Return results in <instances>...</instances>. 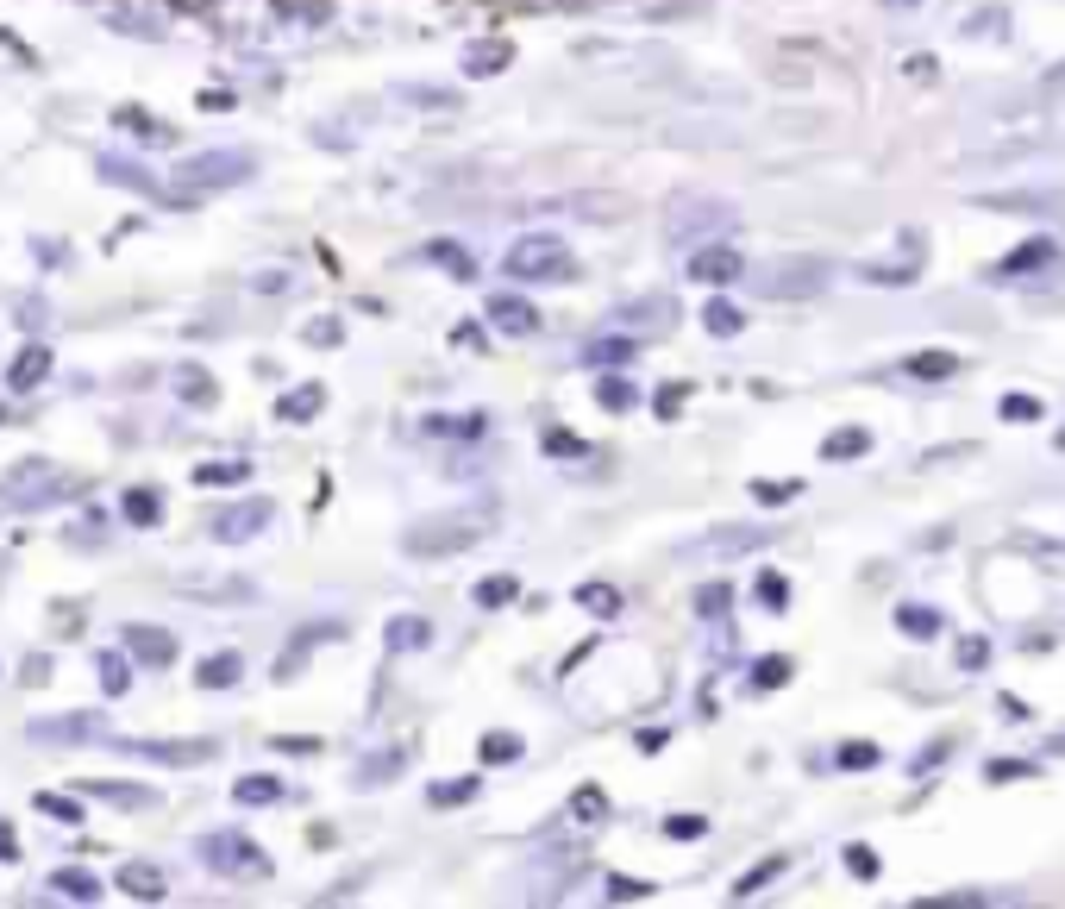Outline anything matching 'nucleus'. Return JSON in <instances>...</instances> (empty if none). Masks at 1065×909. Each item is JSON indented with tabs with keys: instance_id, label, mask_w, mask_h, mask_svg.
<instances>
[{
	"instance_id": "f257e3e1",
	"label": "nucleus",
	"mask_w": 1065,
	"mask_h": 909,
	"mask_svg": "<svg viewBox=\"0 0 1065 909\" xmlns=\"http://www.w3.org/2000/svg\"><path fill=\"white\" fill-rule=\"evenodd\" d=\"M489 521H495V508L489 502H477V508H464V515H426V521H414L408 533H401V552L408 558H445V552H470L489 533Z\"/></svg>"
},
{
	"instance_id": "f03ea898",
	"label": "nucleus",
	"mask_w": 1065,
	"mask_h": 909,
	"mask_svg": "<svg viewBox=\"0 0 1065 909\" xmlns=\"http://www.w3.org/2000/svg\"><path fill=\"white\" fill-rule=\"evenodd\" d=\"M571 245L558 239V232H520V239L502 251V276L508 283H558V276H571Z\"/></svg>"
},
{
	"instance_id": "7ed1b4c3",
	"label": "nucleus",
	"mask_w": 1065,
	"mask_h": 909,
	"mask_svg": "<svg viewBox=\"0 0 1065 909\" xmlns=\"http://www.w3.org/2000/svg\"><path fill=\"white\" fill-rule=\"evenodd\" d=\"M195 859L207 872H220V878H270V853L251 841V834L239 828H213L195 841Z\"/></svg>"
},
{
	"instance_id": "20e7f679",
	"label": "nucleus",
	"mask_w": 1065,
	"mask_h": 909,
	"mask_svg": "<svg viewBox=\"0 0 1065 909\" xmlns=\"http://www.w3.org/2000/svg\"><path fill=\"white\" fill-rule=\"evenodd\" d=\"M251 170H257L251 151H201V157H182V163H176V189H188V195H220V189H239Z\"/></svg>"
},
{
	"instance_id": "39448f33",
	"label": "nucleus",
	"mask_w": 1065,
	"mask_h": 909,
	"mask_svg": "<svg viewBox=\"0 0 1065 909\" xmlns=\"http://www.w3.org/2000/svg\"><path fill=\"white\" fill-rule=\"evenodd\" d=\"M107 715L101 709H63V715H38L26 721L32 747H107Z\"/></svg>"
},
{
	"instance_id": "423d86ee",
	"label": "nucleus",
	"mask_w": 1065,
	"mask_h": 909,
	"mask_svg": "<svg viewBox=\"0 0 1065 909\" xmlns=\"http://www.w3.org/2000/svg\"><path fill=\"white\" fill-rule=\"evenodd\" d=\"M270 515H276L270 496H245V502H232V508H213V515H207V540L245 546V540H257V533L270 527Z\"/></svg>"
},
{
	"instance_id": "0eeeda50",
	"label": "nucleus",
	"mask_w": 1065,
	"mask_h": 909,
	"mask_svg": "<svg viewBox=\"0 0 1065 909\" xmlns=\"http://www.w3.org/2000/svg\"><path fill=\"white\" fill-rule=\"evenodd\" d=\"M107 747H120L132 759H151V765H207V759H220V740H120V734H107Z\"/></svg>"
},
{
	"instance_id": "6e6552de",
	"label": "nucleus",
	"mask_w": 1065,
	"mask_h": 909,
	"mask_svg": "<svg viewBox=\"0 0 1065 909\" xmlns=\"http://www.w3.org/2000/svg\"><path fill=\"white\" fill-rule=\"evenodd\" d=\"M690 226H733V207H721V201H702V195H677L671 201V239L683 245L690 239Z\"/></svg>"
},
{
	"instance_id": "1a4fd4ad",
	"label": "nucleus",
	"mask_w": 1065,
	"mask_h": 909,
	"mask_svg": "<svg viewBox=\"0 0 1065 909\" xmlns=\"http://www.w3.org/2000/svg\"><path fill=\"white\" fill-rule=\"evenodd\" d=\"M740 251L733 245H702L690 251V283H708V289H727V283H740Z\"/></svg>"
},
{
	"instance_id": "9d476101",
	"label": "nucleus",
	"mask_w": 1065,
	"mask_h": 909,
	"mask_svg": "<svg viewBox=\"0 0 1065 909\" xmlns=\"http://www.w3.org/2000/svg\"><path fill=\"white\" fill-rule=\"evenodd\" d=\"M113 891H126L132 903H163L170 897V878H163V866H151V859H126V866L113 872Z\"/></svg>"
},
{
	"instance_id": "9b49d317",
	"label": "nucleus",
	"mask_w": 1065,
	"mask_h": 909,
	"mask_svg": "<svg viewBox=\"0 0 1065 909\" xmlns=\"http://www.w3.org/2000/svg\"><path fill=\"white\" fill-rule=\"evenodd\" d=\"M126 652L138 665H157L163 671V665H176V634H170V627H151V621H132L126 627Z\"/></svg>"
},
{
	"instance_id": "f8f14e48",
	"label": "nucleus",
	"mask_w": 1065,
	"mask_h": 909,
	"mask_svg": "<svg viewBox=\"0 0 1065 909\" xmlns=\"http://www.w3.org/2000/svg\"><path fill=\"white\" fill-rule=\"evenodd\" d=\"M827 283V264L821 258H784L771 264V295H815Z\"/></svg>"
},
{
	"instance_id": "ddd939ff",
	"label": "nucleus",
	"mask_w": 1065,
	"mask_h": 909,
	"mask_svg": "<svg viewBox=\"0 0 1065 909\" xmlns=\"http://www.w3.org/2000/svg\"><path fill=\"white\" fill-rule=\"evenodd\" d=\"M489 320L502 326L508 339H533V333H539V308H533L527 295H514V289H508V295H489Z\"/></svg>"
},
{
	"instance_id": "4468645a",
	"label": "nucleus",
	"mask_w": 1065,
	"mask_h": 909,
	"mask_svg": "<svg viewBox=\"0 0 1065 909\" xmlns=\"http://www.w3.org/2000/svg\"><path fill=\"white\" fill-rule=\"evenodd\" d=\"M51 364H57V352H51L44 339H32L26 352H19V358L7 364V389H13V395H32L44 377H51Z\"/></svg>"
},
{
	"instance_id": "2eb2a0df",
	"label": "nucleus",
	"mask_w": 1065,
	"mask_h": 909,
	"mask_svg": "<svg viewBox=\"0 0 1065 909\" xmlns=\"http://www.w3.org/2000/svg\"><path fill=\"white\" fill-rule=\"evenodd\" d=\"M82 797H101V803H113V809H151L157 803V790H145V784H126V778H88V784H76Z\"/></svg>"
},
{
	"instance_id": "dca6fc26",
	"label": "nucleus",
	"mask_w": 1065,
	"mask_h": 909,
	"mask_svg": "<svg viewBox=\"0 0 1065 909\" xmlns=\"http://www.w3.org/2000/svg\"><path fill=\"white\" fill-rule=\"evenodd\" d=\"M51 891L69 897V903H101V897H107V884L94 878V872H82V866H57V872H51Z\"/></svg>"
},
{
	"instance_id": "f3484780",
	"label": "nucleus",
	"mask_w": 1065,
	"mask_h": 909,
	"mask_svg": "<svg viewBox=\"0 0 1065 909\" xmlns=\"http://www.w3.org/2000/svg\"><path fill=\"white\" fill-rule=\"evenodd\" d=\"M383 640H389V652H426V646H433V621H426V615H395L383 627Z\"/></svg>"
},
{
	"instance_id": "a211bd4d",
	"label": "nucleus",
	"mask_w": 1065,
	"mask_h": 909,
	"mask_svg": "<svg viewBox=\"0 0 1065 909\" xmlns=\"http://www.w3.org/2000/svg\"><path fill=\"white\" fill-rule=\"evenodd\" d=\"M614 320L621 326H658V333H665V326L677 320V308L665 295H639V301H627V308H614Z\"/></svg>"
},
{
	"instance_id": "6ab92c4d",
	"label": "nucleus",
	"mask_w": 1065,
	"mask_h": 909,
	"mask_svg": "<svg viewBox=\"0 0 1065 909\" xmlns=\"http://www.w3.org/2000/svg\"><path fill=\"white\" fill-rule=\"evenodd\" d=\"M239 678H245V659H239V652H213V659H201V671H195L201 690H232Z\"/></svg>"
},
{
	"instance_id": "aec40b11",
	"label": "nucleus",
	"mask_w": 1065,
	"mask_h": 909,
	"mask_svg": "<svg viewBox=\"0 0 1065 909\" xmlns=\"http://www.w3.org/2000/svg\"><path fill=\"white\" fill-rule=\"evenodd\" d=\"M320 408H326V389H320V383H301V389H289V395L276 402L282 421H314Z\"/></svg>"
},
{
	"instance_id": "412c9836",
	"label": "nucleus",
	"mask_w": 1065,
	"mask_h": 909,
	"mask_svg": "<svg viewBox=\"0 0 1065 909\" xmlns=\"http://www.w3.org/2000/svg\"><path fill=\"white\" fill-rule=\"evenodd\" d=\"M232 797H239L245 809H264V803H282V778H270V772H245L239 784H232Z\"/></svg>"
},
{
	"instance_id": "4be33fe9",
	"label": "nucleus",
	"mask_w": 1065,
	"mask_h": 909,
	"mask_svg": "<svg viewBox=\"0 0 1065 909\" xmlns=\"http://www.w3.org/2000/svg\"><path fill=\"white\" fill-rule=\"evenodd\" d=\"M120 508H126L132 527H157V521H163V496H157V489H145V483H132Z\"/></svg>"
},
{
	"instance_id": "5701e85b",
	"label": "nucleus",
	"mask_w": 1065,
	"mask_h": 909,
	"mask_svg": "<svg viewBox=\"0 0 1065 909\" xmlns=\"http://www.w3.org/2000/svg\"><path fill=\"white\" fill-rule=\"evenodd\" d=\"M702 326H708V333H715V339H733V333H740V326H746V314L733 308L727 295H715V301H708V308H702Z\"/></svg>"
},
{
	"instance_id": "b1692460",
	"label": "nucleus",
	"mask_w": 1065,
	"mask_h": 909,
	"mask_svg": "<svg viewBox=\"0 0 1065 909\" xmlns=\"http://www.w3.org/2000/svg\"><path fill=\"white\" fill-rule=\"evenodd\" d=\"M470 596H477V609H508V602L520 596V577H508V571H495V577H483V584H477V590H470Z\"/></svg>"
},
{
	"instance_id": "393cba45",
	"label": "nucleus",
	"mask_w": 1065,
	"mask_h": 909,
	"mask_svg": "<svg viewBox=\"0 0 1065 909\" xmlns=\"http://www.w3.org/2000/svg\"><path fill=\"white\" fill-rule=\"evenodd\" d=\"M176 395H182L188 408H207V402H213V377H207V370H195V364H182V370H176Z\"/></svg>"
},
{
	"instance_id": "a878e982",
	"label": "nucleus",
	"mask_w": 1065,
	"mask_h": 909,
	"mask_svg": "<svg viewBox=\"0 0 1065 909\" xmlns=\"http://www.w3.org/2000/svg\"><path fill=\"white\" fill-rule=\"evenodd\" d=\"M865 452H871L865 427H840V433H827V446H821V458H865Z\"/></svg>"
},
{
	"instance_id": "bb28decb",
	"label": "nucleus",
	"mask_w": 1065,
	"mask_h": 909,
	"mask_svg": "<svg viewBox=\"0 0 1065 909\" xmlns=\"http://www.w3.org/2000/svg\"><path fill=\"white\" fill-rule=\"evenodd\" d=\"M477 790H483L477 778H439L433 790H426V803H433V809H452V803H470Z\"/></svg>"
},
{
	"instance_id": "cd10ccee",
	"label": "nucleus",
	"mask_w": 1065,
	"mask_h": 909,
	"mask_svg": "<svg viewBox=\"0 0 1065 909\" xmlns=\"http://www.w3.org/2000/svg\"><path fill=\"white\" fill-rule=\"evenodd\" d=\"M602 897L608 903H639V897H652V884L646 878H627V872H608L602 878Z\"/></svg>"
},
{
	"instance_id": "c85d7f7f",
	"label": "nucleus",
	"mask_w": 1065,
	"mask_h": 909,
	"mask_svg": "<svg viewBox=\"0 0 1065 909\" xmlns=\"http://www.w3.org/2000/svg\"><path fill=\"white\" fill-rule=\"evenodd\" d=\"M596 402H602L608 414H627V408L639 402V395H633V383H627V377H602V383H596Z\"/></svg>"
},
{
	"instance_id": "c756f323",
	"label": "nucleus",
	"mask_w": 1065,
	"mask_h": 909,
	"mask_svg": "<svg viewBox=\"0 0 1065 909\" xmlns=\"http://www.w3.org/2000/svg\"><path fill=\"white\" fill-rule=\"evenodd\" d=\"M508 44H477V51L464 57V76H489V69H508Z\"/></svg>"
},
{
	"instance_id": "7c9ffc66",
	"label": "nucleus",
	"mask_w": 1065,
	"mask_h": 909,
	"mask_svg": "<svg viewBox=\"0 0 1065 909\" xmlns=\"http://www.w3.org/2000/svg\"><path fill=\"white\" fill-rule=\"evenodd\" d=\"M94 671H101V690H107V696H126V678H132V665L120 659V652H101V659H94Z\"/></svg>"
},
{
	"instance_id": "2f4dec72",
	"label": "nucleus",
	"mask_w": 1065,
	"mask_h": 909,
	"mask_svg": "<svg viewBox=\"0 0 1065 909\" xmlns=\"http://www.w3.org/2000/svg\"><path fill=\"white\" fill-rule=\"evenodd\" d=\"M245 477H251V464H245V458H232V464H201V471H195V483H201V489H220V483H245Z\"/></svg>"
},
{
	"instance_id": "473e14b6",
	"label": "nucleus",
	"mask_w": 1065,
	"mask_h": 909,
	"mask_svg": "<svg viewBox=\"0 0 1065 909\" xmlns=\"http://www.w3.org/2000/svg\"><path fill=\"white\" fill-rule=\"evenodd\" d=\"M583 358H589V364H627V358H633V339H627V333H608V339L589 345Z\"/></svg>"
},
{
	"instance_id": "72a5a7b5",
	"label": "nucleus",
	"mask_w": 1065,
	"mask_h": 909,
	"mask_svg": "<svg viewBox=\"0 0 1065 909\" xmlns=\"http://www.w3.org/2000/svg\"><path fill=\"white\" fill-rule=\"evenodd\" d=\"M307 345H320V352H333V345H345V320H339V314H320V320H307Z\"/></svg>"
},
{
	"instance_id": "f704fd0d",
	"label": "nucleus",
	"mask_w": 1065,
	"mask_h": 909,
	"mask_svg": "<svg viewBox=\"0 0 1065 909\" xmlns=\"http://www.w3.org/2000/svg\"><path fill=\"white\" fill-rule=\"evenodd\" d=\"M101 176H107V182H126V189H138V195L151 189V176L138 170V163H126V157H101Z\"/></svg>"
},
{
	"instance_id": "c9c22d12",
	"label": "nucleus",
	"mask_w": 1065,
	"mask_h": 909,
	"mask_svg": "<svg viewBox=\"0 0 1065 909\" xmlns=\"http://www.w3.org/2000/svg\"><path fill=\"white\" fill-rule=\"evenodd\" d=\"M520 753H527V747H520V734H483V759L489 765H514Z\"/></svg>"
},
{
	"instance_id": "e433bc0d",
	"label": "nucleus",
	"mask_w": 1065,
	"mask_h": 909,
	"mask_svg": "<svg viewBox=\"0 0 1065 909\" xmlns=\"http://www.w3.org/2000/svg\"><path fill=\"white\" fill-rule=\"evenodd\" d=\"M796 489H802V483H790V477H784V483H777V477H759V483H752V496H759L765 508H784V502H796Z\"/></svg>"
},
{
	"instance_id": "4c0bfd02",
	"label": "nucleus",
	"mask_w": 1065,
	"mask_h": 909,
	"mask_svg": "<svg viewBox=\"0 0 1065 909\" xmlns=\"http://www.w3.org/2000/svg\"><path fill=\"white\" fill-rule=\"evenodd\" d=\"M546 452H552V458H583L589 446H583V433H571V427H552V433H546Z\"/></svg>"
},
{
	"instance_id": "58836bf2",
	"label": "nucleus",
	"mask_w": 1065,
	"mask_h": 909,
	"mask_svg": "<svg viewBox=\"0 0 1065 909\" xmlns=\"http://www.w3.org/2000/svg\"><path fill=\"white\" fill-rule=\"evenodd\" d=\"M777 872H784V859H765V866H752L740 884H733V897H759V884H771Z\"/></svg>"
},
{
	"instance_id": "ea45409f",
	"label": "nucleus",
	"mask_w": 1065,
	"mask_h": 909,
	"mask_svg": "<svg viewBox=\"0 0 1065 909\" xmlns=\"http://www.w3.org/2000/svg\"><path fill=\"white\" fill-rule=\"evenodd\" d=\"M909 377H953V358H946V352H915L909 358Z\"/></svg>"
},
{
	"instance_id": "a19ab883",
	"label": "nucleus",
	"mask_w": 1065,
	"mask_h": 909,
	"mask_svg": "<svg viewBox=\"0 0 1065 909\" xmlns=\"http://www.w3.org/2000/svg\"><path fill=\"white\" fill-rule=\"evenodd\" d=\"M571 815H577V822H602V815H608V797H602V790H577V797H571Z\"/></svg>"
},
{
	"instance_id": "79ce46f5",
	"label": "nucleus",
	"mask_w": 1065,
	"mask_h": 909,
	"mask_svg": "<svg viewBox=\"0 0 1065 909\" xmlns=\"http://www.w3.org/2000/svg\"><path fill=\"white\" fill-rule=\"evenodd\" d=\"M896 621H903L909 634H928V640L940 634V615H934V609H915V602H909V609H896Z\"/></svg>"
},
{
	"instance_id": "37998d69",
	"label": "nucleus",
	"mask_w": 1065,
	"mask_h": 909,
	"mask_svg": "<svg viewBox=\"0 0 1065 909\" xmlns=\"http://www.w3.org/2000/svg\"><path fill=\"white\" fill-rule=\"evenodd\" d=\"M784 678H790V659H759V665H752V690H771Z\"/></svg>"
},
{
	"instance_id": "c03bdc74",
	"label": "nucleus",
	"mask_w": 1065,
	"mask_h": 909,
	"mask_svg": "<svg viewBox=\"0 0 1065 909\" xmlns=\"http://www.w3.org/2000/svg\"><path fill=\"white\" fill-rule=\"evenodd\" d=\"M759 602H765V609H790V584H784L777 571H765V577H759Z\"/></svg>"
},
{
	"instance_id": "a18cd8bd",
	"label": "nucleus",
	"mask_w": 1065,
	"mask_h": 909,
	"mask_svg": "<svg viewBox=\"0 0 1065 909\" xmlns=\"http://www.w3.org/2000/svg\"><path fill=\"white\" fill-rule=\"evenodd\" d=\"M401 101H414V107H458V95H439V88H426V82L401 88Z\"/></svg>"
},
{
	"instance_id": "49530a36",
	"label": "nucleus",
	"mask_w": 1065,
	"mask_h": 909,
	"mask_svg": "<svg viewBox=\"0 0 1065 909\" xmlns=\"http://www.w3.org/2000/svg\"><path fill=\"white\" fill-rule=\"evenodd\" d=\"M665 834H671V841H696V834H708V822H702V815H671Z\"/></svg>"
},
{
	"instance_id": "de8ad7c7",
	"label": "nucleus",
	"mask_w": 1065,
	"mask_h": 909,
	"mask_svg": "<svg viewBox=\"0 0 1065 909\" xmlns=\"http://www.w3.org/2000/svg\"><path fill=\"white\" fill-rule=\"evenodd\" d=\"M1003 421H1040V402H1034V395H1009V402H1003Z\"/></svg>"
},
{
	"instance_id": "09e8293b",
	"label": "nucleus",
	"mask_w": 1065,
	"mask_h": 909,
	"mask_svg": "<svg viewBox=\"0 0 1065 909\" xmlns=\"http://www.w3.org/2000/svg\"><path fill=\"white\" fill-rule=\"evenodd\" d=\"M1047 258H1053V245L1040 239V245H1022V251H1015V258H1009L1003 270H1028V264H1047Z\"/></svg>"
},
{
	"instance_id": "8fccbe9b",
	"label": "nucleus",
	"mask_w": 1065,
	"mask_h": 909,
	"mask_svg": "<svg viewBox=\"0 0 1065 909\" xmlns=\"http://www.w3.org/2000/svg\"><path fill=\"white\" fill-rule=\"evenodd\" d=\"M583 602H589V609H602V615H614V609H621V596H614L608 584H583Z\"/></svg>"
},
{
	"instance_id": "3c124183",
	"label": "nucleus",
	"mask_w": 1065,
	"mask_h": 909,
	"mask_svg": "<svg viewBox=\"0 0 1065 909\" xmlns=\"http://www.w3.org/2000/svg\"><path fill=\"white\" fill-rule=\"evenodd\" d=\"M401 759H408V753H383V759H370L364 772H358V784H376V778H389V772H395Z\"/></svg>"
},
{
	"instance_id": "603ef678",
	"label": "nucleus",
	"mask_w": 1065,
	"mask_h": 909,
	"mask_svg": "<svg viewBox=\"0 0 1065 909\" xmlns=\"http://www.w3.org/2000/svg\"><path fill=\"white\" fill-rule=\"evenodd\" d=\"M38 809H44V815H57V822H76V815H82V809L69 803V797H51V790L38 797Z\"/></svg>"
},
{
	"instance_id": "864d4df0",
	"label": "nucleus",
	"mask_w": 1065,
	"mask_h": 909,
	"mask_svg": "<svg viewBox=\"0 0 1065 909\" xmlns=\"http://www.w3.org/2000/svg\"><path fill=\"white\" fill-rule=\"evenodd\" d=\"M251 289H264V295H289V270H264V276H251Z\"/></svg>"
},
{
	"instance_id": "5fc2aeb1",
	"label": "nucleus",
	"mask_w": 1065,
	"mask_h": 909,
	"mask_svg": "<svg viewBox=\"0 0 1065 909\" xmlns=\"http://www.w3.org/2000/svg\"><path fill=\"white\" fill-rule=\"evenodd\" d=\"M721 609H727V590H721V584H708V590L696 596V615H721Z\"/></svg>"
},
{
	"instance_id": "6e6d98bb",
	"label": "nucleus",
	"mask_w": 1065,
	"mask_h": 909,
	"mask_svg": "<svg viewBox=\"0 0 1065 909\" xmlns=\"http://www.w3.org/2000/svg\"><path fill=\"white\" fill-rule=\"evenodd\" d=\"M433 258H439L445 270H458V276H470V258H464V251H452V245H433Z\"/></svg>"
},
{
	"instance_id": "4d7b16f0",
	"label": "nucleus",
	"mask_w": 1065,
	"mask_h": 909,
	"mask_svg": "<svg viewBox=\"0 0 1065 909\" xmlns=\"http://www.w3.org/2000/svg\"><path fill=\"white\" fill-rule=\"evenodd\" d=\"M840 765H852V772H859V765H878V747H840Z\"/></svg>"
},
{
	"instance_id": "13d9d810",
	"label": "nucleus",
	"mask_w": 1065,
	"mask_h": 909,
	"mask_svg": "<svg viewBox=\"0 0 1065 909\" xmlns=\"http://www.w3.org/2000/svg\"><path fill=\"white\" fill-rule=\"evenodd\" d=\"M683 389H690V383H665V395H658V414H677V408H683Z\"/></svg>"
},
{
	"instance_id": "bf43d9fd",
	"label": "nucleus",
	"mask_w": 1065,
	"mask_h": 909,
	"mask_svg": "<svg viewBox=\"0 0 1065 909\" xmlns=\"http://www.w3.org/2000/svg\"><path fill=\"white\" fill-rule=\"evenodd\" d=\"M846 866H852V872H859V878H871V872H878V859H871L865 847H852V853H846Z\"/></svg>"
},
{
	"instance_id": "052dcab7",
	"label": "nucleus",
	"mask_w": 1065,
	"mask_h": 909,
	"mask_svg": "<svg viewBox=\"0 0 1065 909\" xmlns=\"http://www.w3.org/2000/svg\"><path fill=\"white\" fill-rule=\"evenodd\" d=\"M314 747H320V740H301V734H282L276 740V753H314Z\"/></svg>"
},
{
	"instance_id": "680f3d73",
	"label": "nucleus",
	"mask_w": 1065,
	"mask_h": 909,
	"mask_svg": "<svg viewBox=\"0 0 1065 909\" xmlns=\"http://www.w3.org/2000/svg\"><path fill=\"white\" fill-rule=\"evenodd\" d=\"M452 339H458V345H470V352H483V333H477L470 320H464V326H452Z\"/></svg>"
},
{
	"instance_id": "e2e57ef3",
	"label": "nucleus",
	"mask_w": 1065,
	"mask_h": 909,
	"mask_svg": "<svg viewBox=\"0 0 1065 909\" xmlns=\"http://www.w3.org/2000/svg\"><path fill=\"white\" fill-rule=\"evenodd\" d=\"M0 859H19V834L7 822H0Z\"/></svg>"
},
{
	"instance_id": "0e129e2a",
	"label": "nucleus",
	"mask_w": 1065,
	"mask_h": 909,
	"mask_svg": "<svg viewBox=\"0 0 1065 909\" xmlns=\"http://www.w3.org/2000/svg\"><path fill=\"white\" fill-rule=\"evenodd\" d=\"M1059 446H1065V433H1059Z\"/></svg>"
}]
</instances>
